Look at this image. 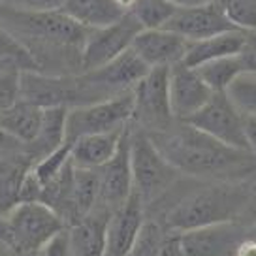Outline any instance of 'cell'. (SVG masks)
<instances>
[{
    "mask_svg": "<svg viewBox=\"0 0 256 256\" xmlns=\"http://www.w3.org/2000/svg\"><path fill=\"white\" fill-rule=\"evenodd\" d=\"M60 12L88 30L108 26L126 14L113 0H62Z\"/></svg>",
    "mask_w": 256,
    "mask_h": 256,
    "instance_id": "21",
    "label": "cell"
},
{
    "mask_svg": "<svg viewBox=\"0 0 256 256\" xmlns=\"http://www.w3.org/2000/svg\"><path fill=\"white\" fill-rule=\"evenodd\" d=\"M70 152H72V145L64 144L58 149H55L53 152H49L48 156H44L42 160H38L32 166V174L36 176V179L40 181L42 186H46L48 183H51L70 162Z\"/></svg>",
    "mask_w": 256,
    "mask_h": 256,
    "instance_id": "28",
    "label": "cell"
},
{
    "mask_svg": "<svg viewBox=\"0 0 256 256\" xmlns=\"http://www.w3.org/2000/svg\"><path fill=\"white\" fill-rule=\"evenodd\" d=\"M184 122H188L190 126L198 128L200 132L208 134L213 140L228 145V147L240 149V151H248L243 117L224 92L211 96L208 104Z\"/></svg>",
    "mask_w": 256,
    "mask_h": 256,
    "instance_id": "9",
    "label": "cell"
},
{
    "mask_svg": "<svg viewBox=\"0 0 256 256\" xmlns=\"http://www.w3.org/2000/svg\"><path fill=\"white\" fill-rule=\"evenodd\" d=\"M142 30V24L138 23L136 17L130 12H126L115 23L90 30L81 55V72L96 70L122 55L132 48L134 38Z\"/></svg>",
    "mask_w": 256,
    "mask_h": 256,
    "instance_id": "8",
    "label": "cell"
},
{
    "mask_svg": "<svg viewBox=\"0 0 256 256\" xmlns=\"http://www.w3.org/2000/svg\"><path fill=\"white\" fill-rule=\"evenodd\" d=\"M21 145L17 144L16 140H12L8 134H4L2 132V128H0V152H14L17 151Z\"/></svg>",
    "mask_w": 256,
    "mask_h": 256,
    "instance_id": "38",
    "label": "cell"
},
{
    "mask_svg": "<svg viewBox=\"0 0 256 256\" xmlns=\"http://www.w3.org/2000/svg\"><path fill=\"white\" fill-rule=\"evenodd\" d=\"M243 40H245V30H230L211 36L208 40L190 42L183 64H186L188 68H198L211 60L240 55Z\"/></svg>",
    "mask_w": 256,
    "mask_h": 256,
    "instance_id": "20",
    "label": "cell"
},
{
    "mask_svg": "<svg viewBox=\"0 0 256 256\" xmlns=\"http://www.w3.org/2000/svg\"><path fill=\"white\" fill-rule=\"evenodd\" d=\"M224 94L232 106L241 113V117H256V74L241 72Z\"/></svg>",
    "mask_w": 256,
    "mask_h": 256,
    "instance_id": "26",
    "label": "cell"
},
{
    "mask_svg": "<svg viewBox=\"0 0 256 256\" xmlns=\"http://www.w3.org/2000/svg\"><path fill=\"white\" fill-rule=\"evenodd\" d=\"M252 202L245 184L234 181L211 183L184 194L166 213V230L186 232L202 226L222 222H241Z\"/></svg>",
    "mask_w": 256,
    "mask_h": 256,
    "instance_id": "3",
    "label": "cell"
},
{
    "mask_svg": "<svg viewBox=\"0 0 256 256\" xmlns=\"http://www.w3.org/2000/svg\"><path fill=\"white\" fill-rule=\"evenodd\" d=\"M190 42L166 28L142 30L134 38L132 51L149 68H172L183 62Z\"/></svg>",
    "mask_w": 256,
    "mask_h": 256,
    "instance_id": "16",
    "label": "cell"
},
{
    "mask_svg": "<svg viewBox=\"0 0 256 256\" xmlns=\"http://www.w3.org/2000/svg\"><path fill=\"white\" fill-rule=\"evenodd\" d=\"M130 164L134 192L145 206L162 198L181 176L142 128L130 132Z\"/></svg>",
    "mask_w": 256,
    "mask_h": 256,
    "instance_id": "4",
    "label": "cell"
},
{
    "mask_svg": "<svg viewBox=\"0 0 256 256\" xmlns=\"http://www.w3.org/2000/svg\"><path fill=\"white\" fill-rule=\"evenodd\" d=\"M126 128L106 132V134H90V136L76 140L74 144H70L72 145V152H70L72 164L76 168L85 170H100L102 166H106L119 149V144Z\"/></svg>",
    "mask_w": 256,
    "mask_h": 256,
    "instance_id": "18",
    "label": "cell"
},
{
    "mask_svg": "<svg viewBox=\"0 0 256 256\" xmlns=\"http://www.w3.org/2000/svg\"><path fill=\"white\" fill-rule=\"evenodd\" d=\"M162 228L154 222H145L144 230L140 234V240H138L136 247L132 250L130 256H154V250H156V245L160 241V236H162Z\"/></svg>",
    "mask_w": 256,
    "mask_h": 256,
    "instance_id": "30",
    "label": "cell"
},
{
    "mask_svg": "<svg viewBox=\"0 0 256 256\" xmlns=\"http://www.w3.org/2000/svg\"><path fill=\"white\" fill-rule=\"evenodd\" d=\"M0 256H19V252L16 250V247L12 245V241L6 238L2 222H0Z\"/></svg>",
    "mask_w": 256,
    "mask_h": 256,
    "instance_id": "36",
    "label": "cell"
},
{
    "mask_svg": "<svg viewBox=\"0 0 256 256\" xmlns=\"http://www.w3.org/2000/svg\"><path fill=\"white\" fill-rule=\"evenodd\" d=\"M213 94L215 92L194 68L183 62L170 68V108L176 120H188L208 104Z\"/></svg>",
    "mask_w": 256,
    "mask_h": 256,
    "instance_id": "11",
    "label": "cell"
},
{
    "mask_svg": "<svg viewBox=\"0 0 256 256\" xmlns=\"http://www.w3.org/2000/svg\"><path fill=\"white\" fill-rule=\"evenodd\" d=\"M243 126H245L248 151L256 156V117H243Z\"/></svg>",
    "mask_w": 256,
    "mask_h": 256,
    "instance_id": "35",
    "label": "cell"
},
{
    "mask_svg": "<svg viewBox=\"0 0 256 256\" xmlns=\"http://www.w3.org/2000/svg\"><path fill=\"white\" fill-rule=\"evenodd\" d=\"M0 72H38L28 51L0 24Z\"/></svg>",
    "mask_w": 256,
    "mask_h": 256,
    "instance_id": "24",
    "label": "cell"
},
{
    "mask_svg": "<svg viewBox=\"0 0 256 256\" xmlns=\"http://www.w3.org/2000/svg\"><path fill=\"white\" fill-rule=\"evenodd\" d=\"M0 8L16 12H56L62 8V0H0Z\"/></svg>",
    "mask_w": 256,
    "mask_h": 256,
    "instance_id": "31",
    "label": "cell"
},
{
    "mask_svg": "<svg viewBox=\"0 0 256 256\" xmlns=\"http://www.w3.org/2000/svg\"><path fill=\"white\" fill-rule=\"evenodd\" d=\"M117 6H119L122 12H130L132 10V6L136 4V0H113Z\"/></svg>",
    "mask_w": 256,
    "mask_h": 256,
    "instance_id": "40",
    "label": "cell"
},
{
    "mask_svg": "<svg viewBox=\"0 0 256 256\" xmlns=\"http://www.w3.org/2000/svg\"><path fill=\"white\" fill-rule=\"evenodd\" d=\"M19 256H38V252H30V254H19Z\"/></svg>",
    "mask_w": 256,
    "mask_h": 256,
    "instance_id": "41",
    "label": "cell"
},
{
    "mask_svg": "<svg viewBox=\"0 0 256 256\" xmlns=\"http://www.w3.org/2000/svg\"><path fill=\"white\" fill-rule=\"evenodd\" d=\"M240 60L243 64V70L245 72L256 74V30L245 32L243 48L240 51Z\"/></svg>",
    "mask_w": 256,
    "mask_h": 256,
    "instance_id": "34",
    "label": "cell"
},
{
    "mask_svg": "<svg viewBox=\"0 0 256 256\" xmlns=\"http://www.w3.org/2000/svg\"><path fill=\"white\" fill-rule=\"evenodd\" d=\"M177 8L168 0H136L130 14L136 17L144 30L164 28L176 16Z\"/></svg>",
    "mask_w": 256,
    "mask_h": 256,
    "instance_id": "25",
    "label": "cell"
},
{
    "mask_svg": "<svg viewBox=\"0 0 256 256\" xmlns=\"http://www.w3.org/2000/svg\"><path fill=\"white\" fill-rule=\"evenodd\" d=\"M168 2H172L177 10H184V8H198V6L209 4L211 0H168Z\"/></svg>",
    "mask_w": 256,
    "mask_h": 256,
    "instance_id": "39",
    "label": "cell"
},
{
    "mask_svg": "<svg viewBox=\"0 0 256 256\" xmlns=\"http://www.w3.org/2000/svg\"><path fill=\"white\" fill-rule=\"evenodd\" d=\"M134 119V92L106 98L100 102L78 106L68 110L66 117V144L90 134H106L126 128Z\"/></svg>",
    "mask_w": 256,
    "mask_h": 256,
    "instance_id": "6",
    "label": "cell"
},
{
    "mask_svg": "<svg viewBox=\"0 0 256 256\" xmlns=\"http://www.w3.org/2000/svg\"><path fill=\"white\" fill-rule=\"evenodd\" d=\"M21 100V72H0V115Z\"/></svg>",
    "mask_w": 256,
    "mask_h": 256,
    "instance_id": "29",
    "label": "cell"
},
{
    "mask_svg": "<svg viewBox=\"0 0 256 256\" xmlns=\"http://www.w3.org/2000/svg\"><path fill=\"white\" fill-rule=\"evenodd\" d=\"M226 19L240 30H256V0H213Z\"/></svg>",
    "mask_w": 256,
    "mask_h": 256,
    "instance_id": "27",
    "label": "cell"
},
{
    "mask_svg": "<svg viewBox=\"0 0 256 256\" xmlns=\"http://www.w3.org/2000/svg\"><path fill=\"white\" fill-rule=\"evenodd\" d=\"M130 132L132 128L128 126L113 158L98 170L100 172V204L112 211H117L134 192L132 164H130Z\"/></svg>",
    "mask_w": 256,
    "mask_h": 256,
    "instance_id": "13",
    "label": "cell"
},
{
    "mask_svg": "<svg viewBox=\"0 0 256 256\" xmlns=\"http://www.w3.org/2000/svg\"><path fill=\"white\" fill-rule=\"evenodd\" d=\"M154 256H184L183 243H181V232L164 230L156 245Z\"/></svg>",
    "mask_w": 256,
    "mask_h": 256,
    "instance_id": "32",
    "label": "cell"
},
{
    "mask_svg": "<svg viewBox=\"0 0 256 256\" xmlns=\"http://www.w3.org/2000/svg\"><path fill=\"white\" fill-rule=\"evenodd\" d=\"M46 110L30 102L19 100L14 108L0 115V128L19 145H30L42 130Z\"/></svg>",
    "mask_w": 256,
    "mask_h": 256,
    "instance_id": "19",
    "label": "cell"
},
{
    "mask_svg": "<svg viewBox=\"0 0 256 256\" xmlns=\"http://www.w3.org/2000/svg\"><path fill=\"white\" fill-rule=\"evenodd\" d=\"M134 119L145 132L170 128L176 119L170 108V68H151L134 87Z\"/></svg>",
    "mask_w": 256,
    "mask_h": 256,
    "instance_id": "7",
    "label": "cell"
},
{
    "mask_svg": "<svg viewBox=\"0 0 256 256\" xmlns=\"http://www.w3.org/2000/svg\"><path fill=\"white\" fill-rule=\"evenodd\" d=\"M147 134L164 158L184 176L232 181L256 170L252 152L220 144L188 122L177 120L166 130Z\"/></svg>",
    "mask_w": 256,
    "mask_h": 256,
    "instance_id": "2",
    "label": "cell"
},
{
    "mask_svg": "<svg viewBox=\"0 0 256 256\" xmlns=\"http://www.w3.org/2000/svg\"><path fill=\"white\" fill-rule=\"evenodd\" d=\"M98 204H100V172L74 166L72 206L76 222H80L83 216H87Z\"/></svg>",
    "mask_w": 256,
    "mask_h": 256,
    "instance_id": "22",
    "label": "cell"
},
{
    "mask_svg": "<svg viewBox=\"0 0 256 256\" xmlns=\"http://www.w3.org/2000/svg\"><path fill=\"white\" fill-rule=\"evenodd\" d=\"M149 70L151 68L130 48L122 55L113 58L112 62L90 72H83L81 76L104 98H112V96L134 90V87L144 80Z\"/></svg>",
    "mask_w": 256,
    "mask_h": 256,
    "instance_id": "10",
    "label": "cell"
},
{
    "mask_svg": "<svg viewBox=\"0 0 256 256\" xmlns=\"http://www.w3.org/2000/svg\"><path fill=\"white\" fill-rule=\"evenodd\" d=\"M0 24L23 46L38 72L66 76L80 68L88 28L81 26L64 12H16L0 8Z\"/></svg>",
    "mask_w": 256,
    "mask_h": 256,
    "instance_id": "1",
    "label": "cell"
},
{
    "mask_svg": "<svg viewBox=\"0 0 256 256\" xmlns=\"http://www.w3.org/2000/svg\"><path fill=\"white\" fill-rule=\"evenodd\" d=\"M38 256H74L70 247V238H68V228L55 236L46 247L38 250Z\"/></svg>",
    "mask_w": 256,
    "mask_h": 256,
    "instance_id": "33",
    "label": "cell"
},
{
    "mask_svg": "<svg viewBox=\"0 0 256 256\" xmlns=\"http://www.w3.org/2000/svg\"><path fill=\"white\" fill-rule=\"evenodd\" d=\"M113 211L98 204L87 216L68 228L74 256H104Z\"/></svg>",
    "mask_w": 256,
    "mask_h": 256,
    "instance_id": "17",
    "label": "cell"
},
{
    "mask_svg": "<svg viewBox=\"0 0 256 256\" xmlns=\"http://www.w3.org/2000/svg\"><path fill=\"white\" fill-rule=\"evenodd\" d=\"M241 222H222L181 232L184 256H234L247 236Z\"/></svg>",
    "mask_w": 256,
    "mask_h": 256,
    "instance_id": "12",
    "label": "cell"
},
{
    "mask_svg": "<svg viewBox=\"0 0 256 256\" xmlns=\"http://www.w3.org/2000/svg\"><path fill=\"white\" fill-rule=\"evenodd\" d=\"M4 234L19 254L38 252L68 226L51 208L40 202L17 204L2 218Z\"/></svg>",
    "mask_w": 256,
    "mask_h": 256,
    "instance_id": "5",
    "label": "cell"
},
{
    "mask_svg": "<svg viewBox=\"0 0 256 256\" xmlns=\"http://www.w3.org/2000/svg\"><path fill=\"white\" fill-rule=\"evenodd\" d=\"M234 256H256V240H248V238H245V240L238 245Z\"/></svg>",
    "mask_w": 256,
    "mask_h": 256,
    "instance_id": "37",
    "label": "cell"
},
{
    "mask_svg": "<svg viewBox=\"0 0 256 256\" xmlns=\"http://www.w3.org/2000/svg\"><path fill=\"white\" fill-rule=\"evenodd\" d=\"M200 74V78L206 81L215 94L218 92H226V88L232 85V81L240 76L243 70V64L240 60V55L226 56V58H218V60H211L208 64H202L198 68H194Z\"/></svg>",
    "mask_w": 256,
    "mask_h": 256,
    "instance_id": "23",
    "label": "cell"
},
{
    "mask_svg": "<svg viewBox=\"0 0 256 256\" xmlns=\"http://www.w3.org/2000/svg\"><path fill=\"white\" fill-rule=\"evenodd\" d=\"M164 28L176 32L188 42L208 40L211 36L222 34V32L240 30L226 19V16L213 0L198 8L177 10L176 16L170 19V23Z\"/></svg>",
    "mask_w": 256,
    "mask_h": 256,
    "instance_id": "15",
    "label": "cell"
},
{
    "mask_svg": "<svg viewBox=\"0 0 256 256\" xmlns=\"http://www.w3.org/2000/svg\"><path fill=\"white\" fill-rule=\"evenodd\" d=\"M145 226V204L136 192L113 211L104 256H130Z\"/></svg>",
    "mask_w": 256,
    "mask_h": 256,
    "instance_id": "14",
    "label": "cell"
}]
</instances>
